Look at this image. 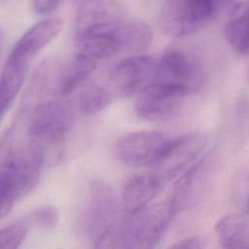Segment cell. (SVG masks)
Here are the masks:
<instances>
[{
	"label": "cell",
	"mask_w": 249,
	"mask_h": 249,
	"mask_svg": "<svg viewBox=\"0 0 249 249\" xmlns=\"http://www.w3.org/2000/svg\"><path fill=\"white\" fill-rule=\"evenodd\" d=\"M74 123L72 107L60 100H39L25 93L15 124L25 127V141H6L36 148L45 164L55 163L62 157L63 143Z\"/></svg>",
	"instance_id": "obj_1"
},
{
	"label": "cell",
	"mask_w": 249,
	"mask_h": 249,
	"mask_svg": "<svg viewBox=\"0 0 249 249\" xmlns=\"http://www.w3.org/2000/svg\"><path fill=\"white\" fill-rule=\"evenodd\" d=\"M175 212L170 202L148 205L123 224H117L98 247L153 248L161 239Z\"/></svg>",
	"instance_id": "obj_2"
},
{
	"label": "cell",
	"mask_w": 249,
	"mask_h": 249,
	"mask_svg": "<svg viewBox=\"0 0 249 249\" xmlns=\"http://www.w3.org/2000/svg\"><path fill=\"white\" fill-rule=\"evenodd\" d=\"M219 7V0H166L159 15V24L171 37H185L213 20Z\"/></svg>",
	"instance_id": "obj_3"
},
{
	"label": "cell",
	"mask_w": 249,
	"mask_h": 249,
	"mask_svg": "<svg viewBox=\"0 0 249 249\" xmlns=\"http://www.w3.org/2000/svg\"><path fill=\"white\" fill-rule=\"evenodd\" d=\"M82 210L83 233L94 243V247H98L118 224V203L111 187L101 181L91 183Z\"/></svg>",
	"instance_id": "obj_4"
},
{
	"label": "cell",
	"mask_w": 249,
	"mask_h": 249,
	"mask_svg": "<svg viewBox=\"0 0 249 249\" xmlns=\"http://www.w3.org/2000/svg\"><path fill=\"white\" fill-rule=\"evenodd\" d=\"M187 91L177 86L151 82L137 92L135 112L149 122H164L181 110Z\"/></svg>",
	"instance_id": "obj_5"
},
{
	"label": "cell",
	"mask_w": 249,
	"mask_h": 249,
	"mask_svg": "<svg viewBox=\"0 0 249 249\" xmlns=\"http://www.w3.org/2000/svg\"><path fill=\"white\" fill-rule=\"evenodd\" d=\"M172 136L159 130H141L123 135L115 144V156L131 167L154 165Z\"/></svg>",
	"instance_id": "obj_6"
},
{
	"label": "cell",
	"mask_w": 249,
	"mask_h": 249,
	"mask_svg": "<svg viewBox=\"0 0 249 249\" xmlns=\"http://www.w3.org/2000/svg\"><path fill=\"white\" fill-rule=\"evenodd\" d=\"M207 136L202 132H190L171 137L154 164V174L162 184L173 179L197 159L207 145Z\"/></svg>",
	"instance_id": "obj_7"
},
{
	"label": "cell",
	"mask_w": 249,
	"mask_h": 249,
	"mask_svg": "<svg viewBox=\"0 0 249 249\" xmlns=\"http://www.w3.org/2000/svg\"><path fill=\"white\" fill-rule=\"evenodd\" d=\"M41 170L26 161L0 160V218L38 184Z\"/></svg>",
	"instance_id": "obj_8"
},
{
	"label": "cell",
	"mask_w": 249,
	"mask_h": 249,
	"mask_svg": "<svg viewBox=\"0 0 249 249\" xmlns=\"http://www.w3.org/2000/svg\"><path fill=\"white\" fill-rule=\"evenodd\" d=\"M152 82L177 86L191 93L200 86L201 68L191 54L179 49H170L157 59Z\"/></svg>",
	"instance_id": "obj_9"
},
{
	"label": "cell",
	"mask_w": 249,
	"mask_h": 249,
	"mask_svg": "<svg viewBox=\"0 0 249 249\" xmlns=\"http://www.w3.org/2000/svg\"><path fill=\"white\" fill-rule=\"evenodd\" d=\"M157 59L150 55H131L117 61L109 71V80L117 92L130 95L153 81Z\"/></svg>",
	"instance_id": "obj_10"
},
{
	"label": "cell",
	"mask_w": 249,
	"mask_h": 249,
	"mask_svg": "<svg viewBox=\"0 0 249 249\" xmlns=\"http://www.w3.org/2000/svg\"><path fill=\"white\" fill-rule=\"evenodd\" d=\"M127 18V0H84L77 10L75 31Z\"/></svg>",
	"instance_id": "obj_11"
},
{
	"label": "cell",
	"mask_w": 249,
	"mask_h": 249,
	"mask_svg": "<svg viewBox=\"0 0 249 249\" xmlns=\"http://www.w3.org/2000/svg\"><path fill=\"white\" fill-rule=\"evenodd\" d=\"M59 18H47L30 27L15 44L10 54L29 61L61 31Z\"/></svg>",
	"instance_id": "obj_12"
},
{
	"label": "cell",
	"mask_w": 249,
	"mask_h": 249,
	"mask_svg": "<svg viewBox=\"0 0 249 249\" xmlns=\"http://www.w3.org/2000/svg\"><path fill=\"white\" fill-rule=\"evenodd\" d=\"M162 186L154 173L135 174L124 183L122 191V202L125 211L132 215L150 204Z\"/></svg>",
	"instance_id": "obj_13"
},
{
	"label": "cell",
	"mask_w": 249,
	"mask_h": 249,
	"mask_svg": "<svg viewBox=\"0 0 249 249\" xmlns=\"http://www.w3.org/2000/svg\"><path fill=\"white\" fill-rule=\"evenodd\" d=\"M29 61L9 54L0 76V122L23 85Z\"/></svg>",
	"instance_id": "obj_14"
},
{
	"label": "cell",
	"mask_w": 249,
	"mask_h": 249,
	"mask_svg": "<svg viewBox=\"0 0 249 249\" xmlns=\"http://www.w3.org/2000/svg\"><path fill=\"white\" fill-rule=\"evenodd\" d=\"M215 232L222 247L228 249H247L249 229L247 217L238 212L230 213L215 225Z\"/></svg>",
	"instance_id": "obj_15"
},
{
	"label": "cell",
	"mask_w": 249,
	"mask_h": 249,
	"mask_svg": "<svg viewBox=\"0 0 249 249\" xmlns=\"http://www.w3.org/2000/svg\"><path fill=\"white\" fill-rule=\"evenodd\" d=\"M96 66V59L77 53L58 77L57 90L59 94L62 97L70 95L86 82Z\"/></svg>",
	"instance_id": "obj_16"
},
{
	"label": "cell",
	"mask_w": 249,
	"mask_h": 249,
	"mask_svg": "<svg viewBox=\"0 0 249 249\" xmlns=\"http://www.w3.org/2000/svg\"><path fill=\"white\" fill-rule=\"evenodd\" d=\"M202 162L203 160L201 159L196 163H193V165L185 171L181 178L178 179L173 193L168 200L175 214L187 208L188 204L190 203L194 196V189L198 183L197 177L202 168Z\"/></svg>",
	"instance_id": "obj_17"
},
{
	"label": "cell",
	"mask_w": 249,
	"mask_h": 249,
	"mask_svg": "<svg viewBox=\"0 0 249 249\" xmlns=\"http://www.w3.org/2000/svg\"><path fill=\"white\" fill-rule=\"evenodd\" d=\"M111 102V95L101 86H86L78 95V108L83 115L89 116L104 110Z\"/></svg>",
	"instance_id": "obj_18"
},
{
	"label": "cell",
	"mask_w": 249,
	"mask_h": 249,
	"mask_svg": "<svg viewBox=\"0 0 249 249\" xmlns=\"http://www.w3.org/2000/svg\"><path fill=\"white\" fill-rule=\"evenodd\" d=\"M224 33L229 44L240 54H248V15L233 16L227 22Z\"/></svg>",
	"instance_id": "obj_19"
},
{
	"label": "cell",
	"mask_w": 249,
	"mask_h": 249,
	"mask_svg": "<svg viewBox=\"0 0 249 249\" xmlns=\"http://www.w3.org/2000/svg\"><path fill=\"white\" fill-rule=\"evenodd\" d=\"M28 232V222L20 221L0 230V249H15L20 246Z\"/></svg>",
	"instance_id": "obj_20"
},
{
	"label": "cell",
	"mask_w": 249,
	"mask_h": 249,
	"mask_svg": "<svg viewBox=\"0 0 249 249\" xmlns=\"http://www.w3.org/2000/svg\"><path fill=\"white\" fill-rule=\"evenodd\" d=\"M58 222V212L53 205H43L34 210L28 220V223L34 224L44 230L53 229Z\"/></svg>",
	"instance_id": "obj_21"
},
{
	"label": "cell",
	"mask_w": 249,
	"mask_h": 249,
	"mask_svg": "<svg viewBox=\"0 0 249 249\" xmlns=\"http://www.w3.org/2000/svg\"><path fill=\"white\" fill-rule=\"evenodd\" d=\"M207 246V240L201 235L190 236L176 241L172 244L171 248H184V249H203Z\"/></svg>",
	"instance_id": "obj_22"
},
{
	"label": "cell",
	"mask_w": 249,
	"mask_h": 249,
	"mask_svg": "<svg viewBox=\"0 0 249 249\" xmlns=\"http://www.w3.org/2000/svg\"><path fill=\"white\" fill-rule=\"evenodd\" d=\"M63 0H32L33 10L38 15H49L55 11Z\"/></svg>",
	"instance_id": "obj_23"
},
{
	"label": "cell",
	"mask_w": 249,
	"mask_h": 249,
	"mask_svg": "<svg viewBox=\"0 0 249 249\" xmlns=\"http://www.w3.org/2000/svg\"><path fill=\"white\" fill-rule=\"evenodd\" d=\"M227 10L229 11L231 17L237 16L248 11V0H219Z\"/></svg>",
	"instance_id": "obj_24"
}]
</instances>
